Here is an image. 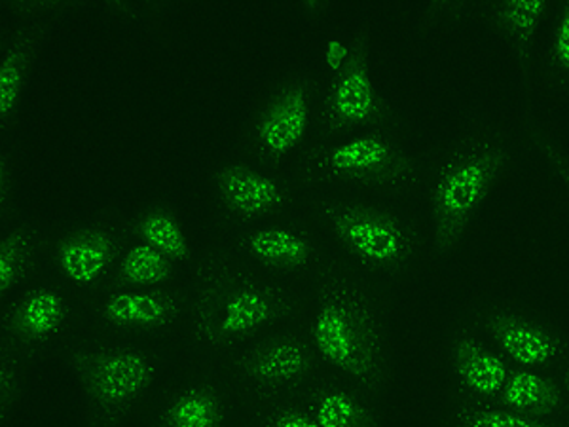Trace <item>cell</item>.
<instances>
[{"instance_id":"6da1fadb","label":"cell","mask_w":569,"mask_h":427,"mask_svg":"<svg viewBox=\"0 0 569 427\" xmlns=\"http://www.w3.org/2000/svg\"><path fill=\"white\" fill-rule=\"evenodd\" d=\"M298 318L311 348L335 375L370 397L388 388V337L365 285L348 274H325Z\"/></svg>"},{"instance_id":"7a4b0ae2","label":"cell","mask_w":569,"mask_h":427,"mask_svg":"<svg viewBox=\"0 0 569 427\" xmlns=\"http://www.w3.org/2000/svg\"><path fill=\"white\" fill-rule=\"evenodd\" d=\"M302 300L291 287L246 266L214 268L188 319V335L203 356L230 357L289 327Z\"/></svg>"},{"instance_id":"3957f363","label":"cell","mask_w":569,"mask_h":427,"mask_svg":"<svg viewBox=\"0 0 569 427\" xmlns=\"http://www.w3.org/2000/svg\"><path fill=\"white\" fill-rule=\"evenodd\" d=\"M323 82L306 67H287L249 110L240 155L289 177L321 139Z\"/></svg>"},{"instance_id":"277c9868","label":"cell","mask_w":569,"mask_h":427,"mask_svg":"<svg viewBox=\"0 0 569 427\" xmlns=\"http://www.w3.org/2000/svg\"><path fill=\"white\" fill-rule=\"evenodd\" d=\"M310 227L362 268L401 274L415 265L418 241L401 215L372 195L313 190L306 203Z\"/></svg>"},{"instance_id":"5b68a950","label":"cell","mask_w":569,"mask_h":427,"mask_svg":"<svg viewBox=\"0 0 569 427\" xmlns=\"http://www.w3.org/2000/svg\"><path fill=\"white\" fill-rule=\"evenodd\" d=\"M512 142L499 131L467 139L448 152L431 185V251L445 260L458 251L475 215L509 168Z\"/></svg>"},{"instance_id":"8992f818","label":"cell","mask_w":569,"mask_h":427,"mask_svg":"<svg viewBox=\"0 0 569 427\" xmlns=\"http://www.w3.org/2000/svg\"><path fill=\"white\" fill-rule=\"evenodd\" d=\"M418 162L407 139L383 128L325 137L298 169L313 190L357 195L397 192L412 185Z\"/></svg>"},{"instance_id":"52a82bcc","label":"cell","mask_w":569,"mask_h":427,"mask_svg":"<svg viewBox=\"0 0 569 427\" xmlns=\"http://www.w3.org/2000/svg\"><path fill=\"white\" fill-rule=\"evenodd\" d=\"M72 365L86 401L107 418L136 410L152 394L160 376L154 351L130 338L112 335L80 344Z\"/></svg>"},{"instance_id":"ba28073f","label":"cell","mask_w":569,"mask_h":427,"mask_svg":"<svg viewBox=\"0 0 569 427\" xmlns=\"http://www.w3.org/2000/svg\"><path fill=\"white\" fill-rule=\"evenodd\" d=\"M319 359L302 329L276 330L230 357L233 380L257 401L289 397L319 375Z\"/></svg>"},{"instance_id":"9c48e42d","label":"cell","mask_w":569,"mask_h":427,"mask_svg":"<svg viewBox=\"0 0 569 427\" xmlns=\"http://www.w3.org/2000/svg\"><path fill=\"white\" fill-rule=\"evenodd\" d=\"M203 188L214 208L243 225L283 219L297 208V192L289 177L240 152L214 162Z\"/></svg>"},{"instance_id":"30bf717a","label":"cell","mask_w":569,"mask_h":427,"mask_svg":"<svg viewBox=\"0 0 569 427\" xmlns=\"http://www.w3.org/2000/svg\"><path fill=\"white\" fill-rule=\"evenodd\" d=\"M236 265L264 276H311L325 270L327 244L318 230L284 220L251 222L228 240Z\"/></svg>"},{"instance_id":"8fae6325","label":"cell","mask_w":569,"mask_h":427,"mask_svg":"<svg viewBox=\"0 0 569 427\" xmlns=\"http://www.w3.org/2000/svg\"><path fill=\"white\" fill-rule=\"evenodd\" d=\"M126 241L128 230L114 220H93L50 246V272L74 295L93 297L114 278Z\"/></svg>"},{"instance_id":"7c38bea8","label":"cell","mask_w":569,"mask_h":427,"mask_svg":"<svg viewBox=\"0 0 569 427\" xmlns=\"http://www.w3.org/2000/svg\"><path fill=\"white\" fill-rule=\"evenodd\" d=\"M2 344L27 356L66 337L77 321V295L50 276H40L4 302Z\"/></svg>"},{"instance_id":"4fadbf2b","label":"cell","mask_w":569,"mask_h":427,"mask_svg":"<svg viewBox=\"0 0 569 427\" xmlns=\"http://www.w3.org/2000/svg\"><path fill=\"white\" fill-rule=\"evenodd\" d=\"M88 311L104 329L130 335H173L190 319L176 287L109 285L88 298Z\"/></svg>"},{"instance_id":"5bb4252c","label":"cell","mask_w":569,"mask_h":427,"mask_svg":"<svg viewBox=\"0 0 569 427\" xmlns=\"http://www.w3.org/2000/svg\"><path fill=\"white\" fill-rule=\"evenodd\" d=\"M386 118V105L376 88L365 48H359L342 71L323 82V126L321 139L350 131L378 128Z\"/></svg>"},{"instance_id":"9a60e30c","label":"cell","mask_w":569,"mask_h":427,"mask_svg":"<svg viewBox=\"0 0 569 427\" xmlns=\"http://www.w3.org/2000/svg\"><path fill=\"white\" fill-rule=\"evenodd\" d=\"M482 327L499 354L522 369H545L557 365L566 354V342L557 330L509 308H492Z\"/></svg>"},{"instance_id":"2e32d148","label":"cell","mask_w":569,"mask_h":427,"mask_svg":"<svg viewBox=\"0 0 569 427\" xmlns=\"http://www.w3.org/2000/svg\"><path fill=\"white\" fill-rule=\"evenodd\" d=\"M447 356L453 378L469 401H498L512 373L499 351L486 346L472 330L460 327L448 337Z\"/></svg>"},{"instance_id":"e0dca14e","label":"cell","mask_w":569,"mask_h":427,"mask_svg":"<svg viewBox=\"0 0 569 427\" xmlns=\"http://www.w3.org/2000/svg\"><path fill=\"white\" fill-rule=\"evenodd\" d=\"M50 246L33 220L10 219L0 236V297L2 302L40 278Z\"/></svg>"},{"instance_id":"ac0fdd59","label":"cell","mask_w":569,"mask_h":427,"mask_svg":"<svg viewBox=\"0 0 569 427\" xmlns=\"http://www.w3.org/2000/svg\"><path fill=\"white\" fill-rule=\"evenodd\" d=\"M297 395L321 427H378L367 394L335 373H319Z\"/></svg>"},{"instance_id":"d6986e66","label":"cell","mask_w":569,"mask_h":427,"mask_svg":"<svg viewBox=\"0 0 569 427\" xmlns=\"http://www.w3.org/2000/svg\"><path fill=\"white\" fill-rule=\"evenodd\" d=\"M227 415L224 389L208 378H194L166 395L156 427H222Z\"/></svg>"},{"instance_id":"ffe728a7","label":"cell","mask_w":569,"mask_h":427,"mask_svg":"<svg viewBox=\"0 0 569 427\" xmlns=\"http://www.w3.org/2000/svg\"><path fill=\"white\" fill-rule=\"evenodd\" d=\"M40 27L37 23H20L13 27L8 37L7 44L0 56V122L2 130H7L8 123H12L23 91H26L27 78L33 71L37 58H39Z\"/></svg>"},{"instance_id":"44dd1931","label":"cell","mask_w":569,"mask_h":427,"mask_svg":"<svg viewBox=\"0 0 569 427\" xmlns=\"http://www.w3.org/2000/svg\"><path fill=\"white\" fill-rule=\"evenodd\" d=\"M498 407L536 418H555L568 407V397L552 378L536 369H515L499 394Z\"/></svg>"},{"instance_id":"7402d4cb","label":"cell","mask_w":569,"mask_h":427,"mask_svg":"<svg viewBox=\"0 0 569 427\" xmlns=\"http://www.w3.org/2000/svg\"><path fill=\"white\" fill-rule=\"evenodd\" d=\"M549 10L547 0H509L492 8L493 27L520 66L530 61L531 48Z\"/></svg>"},{"instance_id":"603a6c76","label":"cell","mask_w":569,"mask_h":427,"mask_svg":"<svg viewBox=\"0 0 569 427\" xmlns=\"http://www.w3.org/2000/svg\"><path fill=\"white\" fill-rule=\"evenodd\" d=\"M181 266L166 257L162 251L137 240L128 232V241L118 259L114 278L110 285L128 287H176Z\"/></svg>"},{"instance_id":"cb8c5ba5","label":"cell","mask_w":569,"mask_h":427,"mask_svg":"<svg viewBox=\"0 0 569 427\" xmlns=\"http://www.w3.org/2000/svg\"><path fill=\"white\" fill-rule=\"evenodd\" d=\"M128 232L162 251L166 257L177 262L179 266H188L194 260L192 244L188 240L184 227H182L179 215L166 206H156V208L142 211Z\"/></svg>"},{"instance_id":"d4e9b609","label":"cell","mask_w":569,"mask_h":427,"mask_svg":"<svg viewBox=\"0 0 569 427\" xmlns=\"http://www.w3.org/2000/svg\"><path fill=\"white\" fill-rule=\"evenodd\" d=\"M452 427H569V421L512 413L498 405L466 401L450 416Z\"/></svg>"},{"instance_id":"484cf974","label":"cell","mask_w":569,"mask_h":427,"mask_svg":"<svg viewBox=\"0 0 569 427\" xmlns=\"http://www.w3.org/2000/svg\"><path fill=\"white\" fill-rule=\"evenodd\" d=\"M259 427H321L298 395L257 401Z\"/></svg>"},{"instance_id":"4316f807","label":"cell","mask_w":569,"mask_h":427,"mask_svg":"<svg viewBox=\"0 0 569 427\" xmlns=\"http://www.w3.org/2000/svg\"><path fill=\"white\" fill-rule=\"evenodd\" d=\"M26 356L8 344L0 351V407L8 410L18 407L27 394Z\"/></svg>"},{"instance_id":"83f0119b","label":"cell","mask_w":569,"mask_h":427,"mask_svg":"<svg viewBox=\"0 0 569 427\" xmlns=\"http://www.w3.org/2000/svg\"><path fill=\"white\" fill-rule=\"evenodd\" d=\"M359 48H361V44L348 34L330 33L323 42V61L327 77H332V75L342 71L343 67L350 66L351 59L356 58Z\"/></svg>"},{"instance_id":"f1b7e54d","label":"cell","mask_w":569,"mask_h":427,"mask_svg":"<svg viewBox=\"0 0 569 427\" xmlns=\"http://www.w3.org/2000/svg\"><path fill=\"white\" fill-rule=\"evenodd\" d=\"M550 63L555 71L569 78V2L558 12L557 27L550 40Z\"/></svg>"},{"instance_id":"f546056e","label":"cell","mask_w":569,"mask_h":427,"mask_svg":"<svg viewBox=\"0 0 569 427\" xmlns=\"http://www.w3.org/2000/svg\"><path fill=\"white\" fill-rule=\"evenodd\" d=\"M537 141H539V147L543 150V155L547 156V160H549L550 166L555 168L558 177L562 179L563 185L568 188L569 192V152L563 149L562 145L555 139V137L549 136V133H541V136H537Z\"/></svg>"},{"instance_id":"4dcf8cb0","label":"cell","mask_w":569,"mask_h":427,"mask_svg":"<svg viewBox=\"0 0 569 427\" xmlns=\"http://www.w3.org/2000/svg\"><path fill=\"white\" fill-rule=\"evenodd\" d=\"M13 192V163L12 156H2L0 163V206L7 211V206L12 200Z\"/></svg>"},{"instance_id":"1f68e13d","label":"cell","mask_w":569,"mask_h":427,"mask_svg":"<svg viewBox=\"0 0 569 427\" xmlns=\"http://www.w3.org/2000/svg\"><path fill=\"white\" fill-rule=\"evenodd\" d=\"M563 394H566V397H568L569 401V365L568 369H566V373H563Z\"/></svg>"}]
</instances>
